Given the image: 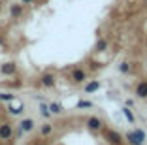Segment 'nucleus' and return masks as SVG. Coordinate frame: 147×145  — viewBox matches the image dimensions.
I'll use <instances>...</instances> for the list:
<instances>
[{
    "mask_svg": "<svg viewBox=\"0 0 147 145\" xmlns=\"http://www.w3.org/2000/svg\"><path fill=\"white\" fill-rule=\"evenodd\" d=\"M119 70H121L123 74H126V72H130V64L128 62H123L121 66H119Z\"/></svg>",
    "mask_w": 147,
    "mask_h": 145,
    "instance_id": "obj_19",
    "label": "nucleus"
},
{
    "mask_svg": "<svg viewBox=\"0 0 147 145\" xmlns=\"http://www.w3.org/2000/svg\"><path fill=\"white\" fill-rule=\"evenodd\" d=\"M92 104L91 102H87V100H81V102H78V107H91Z\"/></svg>",
    "mask_w": 147,
    "mask_h": 145,
    "instance_id": "obj_20",
    "label": "nucleus"
},
{
    "mask_svg": "<svg viewBox=\"0 0 147 145\" xmlns=\"http://www.w3.org/2000/svg\"><path fill=\"white\" fill-rule=\"evenodd\" d=\"M34 0H21V4H32Z\"/></svg>",
    "mask_w": 147,
    "mask_h": 145,
    "instance_id": "obj_21",
    "label": "nucleus"
},
{
    "mask_svg": "<svg viewBox=\"0 0 147 145\" xmlns=\"http://www.w3.org/2000/svg\"><path fill=\"white\" fill-rule=\"evenodd\" d=\"M15 72H17V64L15 62H4L0 66V74L2 76H15Z\"/></svg>",
    "mask_w": 147,
    "mask_h": 145,
    "instance_id": "obj_3",
    "label": "nucleus"
},
{
    "mask_svg": "<svg viewBox=\"0 0 147 145\" xmlns=\"http://www.w3.org/2000/svg\"><path fill=\"white\" fill-rule=\"evenodd\" d=\"M11 136H13L11 124L9 123H0V140L8 141V140H11Z\"/></svg>",
    "mask_w": 147,
    "mask_h": 145,
    "instance_id": "obj_2",
    "label": "nucleus"
},
{
    "mask_svg": "<svg viewBox=\"0 0 147 145\" xmlns=\"http://www.w3.org/2000/svg\"><path fill=\"white\" fill-rule=\"evenodd\" d=\"M106 138H108V141H109L111 145H121V143H123L119 132H115V130H108V132H106Z\"/></svg>",
    "mask_w": 147,
    "mask_h": 145,
    "instance_id": "obj_4",
    "label": "nucleus"
},
{
    "mask_svg": "<svg viewBox=\"0 0 147 145\" xmlns=\"http://www.w3.org/2000/svg\"><path fill=\"white\" fill-rule=\"evenodd\" d=\"M40 113H42L45 119H47V117H51V111H49V106H47V104H42V106H40Z\"/></svg>",
    "mask_w": 147,
    "mask_h": 145,
    "instance_id": "obj_16",
    "label": "nucleus"
},
{
    "mask_svg": "<svg viewBox=\"0 0 147 145\" xmlns=\"http://www.w3.org/2000/svg\"><path fill=\"white\" fill-rule=\"evenodd\" d=\"M51 132H53V124H43V126L40 128V134H42V136H49Z\"/></svg>",
    "mask_w": 147,
    "mask_h": 145,
    "instance_id": "obj_13",
    "label": "nucleus"
},
{
    "mask_svg": "<svg viewBox=\"0 0 147 145\" xmlns=\"http://www.w3.org/2000/svg\"><path fill=\"white\" fill-rule=\"evenodd\" d=\"M85 79H87V74L83 72L81 68H76V70L72 72V81H74V83H83Z\"/></svg>",
    "mask_w": 147,
    "mask_h": 145,
    "instance_id": "obj_6",
    "label": "nucleus"
},
{
    "mask_svg": "<svg viewBox=\"0 0 147 145\" xmlns=\"http://www.w3.org/2000/svg\"><path fill=\"white\" fill-rule=\"evenodd\" d=\"M140 145H143V143H140Z\"/></svg>",
    "mask_w": 147,
    "mask_h": 145,
    "instance_id": "obj_22",
    "label": "nucleus"
},
{
    "mask_svg": "<svg viewBox=\"0 0 147 145\" xmlns=\"http://www.w3.org/2000/svg\"><path fill=\"white\" fill-rule=\"evenodd\" d=\"M0 100H2V102H13L15 96H13L11 92H0Z\"/></svg>",
    "mask_w": 147,
    "mask_h": 145,
    "instance_id": "obj_14",
    "label": "nucleus"
},
{
    "mask_svg": "<svg viewBox=\"0 0 147 145\" xmlns=\"http://www.w3.org/2000/svg\"><path fill=\"white\" fill-rule=\"evenodd\" d=\"M87 126H89V130H92V132H96V130H102V121L96 119V117H91V119L87 121Z\"/></svg>",
    "mask_w": 147,
    "mask_h": 145,
    "instance_id": "obj_8",
    "label": "nucleus"
},
{
    "mask_svg": "<svg viewBox=\"0 0 147 145\" xmlns=\"http://www.w3.org/2000/svg\"><path fill=\"white\" fill-rule=\"evenodd\" d=\"M123 113H125V117L128 119V123H134V115H132V111H130L128 107H125V109H123Z\"/></svg>",
    "mask_w": 147,
    "mask_h": 145,
    "instance_id": "obj_18",
    "label": "nucleus"
},
{
    "mask_svg": "<svg viewBox=\"0 0 147 145\" xmlns=\"http://www.w3.org/2000/svg\"><path fill=\"white\" fill-rule=\"evenodd\" d=\"M23 111H25V106H21V104H19V106H9L8 107V113H9V115H21Z\"/></svg>",
    "mask_w": 147,
    "mask_h": 145,
    "instance_id": "obj_11",
    "label": "nucleus"
},
{
    "mask_svg": "<svg viewBox=\"0 0 147 145\" xmlns=\"http://www.w3.org/2000/svg\"><path fill=\"white\" fill-rule=\"evenodd\" d=\"M34 121L32 119H23L21 123H19V130H23V132H32L34 130Z\"/></svg>",
    "mask_w": 147,
    "mask_h": 145,
    "instance_id": "obj_7",
    "label": "nucleus"
},
{
    "mask_svg": "<svg viewBox=\"0 0 147 145\" xmlns=\"http://www.w3.org/2000/svg\"><path fill=\"white\" fill-rule=\"evenodd\" d=\"M126 140H128L132 145H140V143H143V140H145V132H143V130L128 132V134H126Z\"/></svg>",
    "mask_w": 147,
    "mask_h": 145,
    "instance_id": "obj_1",
    "label": "nucleus"
},
{
    "mask_svg": "<svg viewBox=\"0 0 147 145\" xmlns=\"http://www.w3.org/2000/svg\"><path fill=\"white\" fill-rule=\"evenodd\" d=\"M9 15L13 19H19L23 15V4H11L9 6Z\"/></svg>",
    "mask_w": 147,
    "mask_h": 145,
    "instance_id": "obj_9",
    "label": "nucleus"
},
{
    "mask_svg": "<svg viewBox=\"0 0 147 145\" xmlns=\"http://www.w3.org/2000/svg\"><path fill=\"white\" fill-rule=\"evenodd\" d=\"M136 94H138L140 98H147V81H142L136 87Z\"/></svg>",
    "mask_w": 147,
    "mask_h": 145,
    "instance_id": "obj_10",
    "label": "nucleus"
},
{
    "mask_svg": "<svg viewBox=\"0 0 147 145\" xmlns=\"http://www.w3.org/2000/svg\"><path fill=\"white\" fill-rule=\"evenodd\" d=\"M100 89V83L98 81H91V83H87L85 85V92H94V90Z\"/></svg>",
    "mask_w": 147,
    "mask_h": 145,
    "instance_id": "obj_12",
    "label": "nucleus"
},
{
    "mask_svg": "<svg viewBox=\"0 0 147 145\" xmlns=\"http://www.w3.org/2000/svg\"><path fill=\"white\" fill-rule=\"evenodd\" d=\"M40 83H42L43 87L51 89V87H55V76H53V74H43V76L40 77Z\"/></svg>",
    "mask_w": 147,
    "mask_h": 145,
    "instance_id": "obj_5",
    "label": "nucleus"
},
{
    "mask_svg": "<svg viewBox=\"0 0 147 145\" xmlns=\"http://www.w3.org/2000/svg\"><path fill=\"white\" fill-rule=\"evenodd\" d=\"M106 47H108V42H106L104 38H100L98 42H96V51H106Z\"/></svg>",
    "mask_w": 147,
    "mask_h": 145,
    "instance_id": "obj_17",
    "label": "nucleus"
},
{
    "mask_svg": "<svg viewBox=\"0 0 147 145\" xmlns=\"http://www.w3.org/2000/svg\"><path fill=\"white\" fill-rule=\"evenodd\" d=\"M49 111H51V113H61L62 106H61V104H57V102H51V104H49Z\"/></svg>",
    "mask_w": 147,
    "mask_h": 145,
    "instance_id": "obj_15",
    "label": "nucleus"
}]
</instances>
